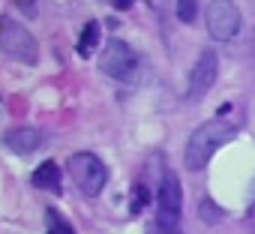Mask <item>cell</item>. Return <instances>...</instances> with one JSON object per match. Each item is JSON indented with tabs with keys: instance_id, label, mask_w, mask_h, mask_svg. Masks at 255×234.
<instances>
[{
	"instance_id": "5",
	"label": "cell",
	"mask_w": 255,
	"mask_h": 234,
	"mask_svg": "<svg viewBox=\"0 0 255 234\" xmlns=\"http://www.w3.org/2000/svg\"><path fill=\"white\" fill-rule=\"evenodd\" d=\"M0 45H3V51L18 60V63H27L33 66L39 60V48H36V39L30 36V30H24V24H18L15 18H3V24H0Z\"/></svg>"
},
{
	"instance_id": "12",
	"label": "cell",
	"mask_w": 255,
	"mask_h": 234,
	"mask_svg": "<svg viewBox=\"0 0 255 234\" xmlns=\"http://www.w3.org/2000/svg\"><path fill=\"white\" fill-rule=\"evenodd\" d=\"M147 201H150V192H147V186H132V201H129V213L132 216H138L144 207H147Z\"/></svg>"
},
{
	"instance_id": "9",
	"label": "cell",
	"mask_w": 255,
	"mask_h": 234,
	"mask_svg": "<svg viewBox=\"0 0 255 234\" xmlns=\"http://www.w3.org/2000/svg\"><path fill=\"white\" fill-rule=\"evenodd\" d=\"M30 180H33V186H36V189L54 192V195H60V192H63V189H60V165H57V162H51V159H48V162H42V165L33 171V177H30Z\"/></svg>"
},
{
	"instance_id": "13",
	"label": "cell",
	"mask_w": 255,
	"mask_h": 234,
	"mask_svg": "<svg viewBox=\"0 0 255 234\" xmlns=\"http://www.w3.org/2000/svg\"><path fill=\"white\" fill-rule=\"evenodd\" d=\"M195 12H198V0H177V18L183 24H192Z\"/></svg>"
},
{
	"instance_id": "3",
	"label": "cell",
	"mask_w": 255,
	"mask_h": 234,
	"mask_svg": "<svg viewBox=\"0 0 255 234\" xmlns=\"http://www.w3.org/2000/svg\"><path fill=\"white\" fill-rule=\"evenodd\" d=\"M138 54L123 39H111L99 54V69L117 81H135L138 78Z\"/></svg>"
},
{
	"instance_id": "16",
	"label": "cell",
	"mask_w": 255,
	"mask_h": 234,
	"mask_svg": "<svg viewBox=\"0 0 255 234\" xmlns=\"http://www.w3.org/2000/svg\"><path fill=\"white\" fill-rule=\"evenodd\" d=\"M12 3H15L18 9H24L27 15H33V9H36V0H12Z\"/></svg>"
},
{
	"instance_id": "8",
	"label": "cell",
	"mask_w": 255,
	"mask_h": 234,
	"mask_svg": "<svg viewBox=\"0 0 255 234\" xmlns=\"http://www.w3.org/2000/svg\"><path fill=\"white\" fill-rule=\"evenodd\" d=\"M3 144H6L12 153L27 156V153H33V150L42 147V132H39V129H30V126H18V129H9V132H6Z\"/></svg>"
},
{
	"instance_id": "7",
	"label": "cell",
	"mask_w": 255,
	"mask_h": 234,
	"mask_svg": "<svg viewBox=\"0 0 255 234\" xmlns=\"http://www.w3.org/2000/svg\"><path fill=\"white\" fill-rule=\"evenodd\" d=\"M180 210H183V192H180V180L174 171H165L162 174V183H159V225H168V228H177L180 222Z\"/></svg>"
},
{
	"instance_id": "10",
	"label": "cell",
	"mask_w": 255,
	"mask_h": 234,
	"mask_svg": "<svg viewBox=\"0 0 255 234\" xmlns=\"http://www.w3.org/2000/svg\"><path fill=\"white\" fill-rule=\"evenodd\" d=\"M99 45V24L96 21H87L84 30H81V39H78V54L81 57H90Z\"/></svg>"
},
{
	"instance_id": "15",
	"label": "cell",
	"mask_w": 255,
	"mask_h": 234,
	"mask_svg": "<svg viewBox=\"0 0 255 234\" xmlns=\"http://www.w3.org/2000/svg\"><path fill=\"white\" fill-rule=\"evenodd\" d=\"M147 234H180V231H177V228H168V225H159V222H156V225H150V228H147Z\"/></svg>"
},
{
	"instance_id": "14",
	"label": "cell",
	"mask_w": 255,
	"mask_h": 234,
	"mask_svg": "<svg viewBox=\"0 0 255 234\" xmlns=\"http://www.w3.org/2000/svg\"><path fill=\"white\" fill-rule=\"evenodd\" d=\"M198 210H201V219H204L207 225H213V222H219V219H222V210H219L213 201H201V207H198Z\"/></svg>"
},
{
	"instance_id": "1",
	"label": "cell",
	"mask_w": 255,
	"mask_h": 234,
	"mask_svg": "<svg viewBox=\"0 0 255 234\" xmlns=\"http://www.w3.org/2000/svg\"><path fill=\"white\" fill-rule=\"evenodd\" d=\"M234 135H237V126L228 123V120H222V117L201 123V126L189 135V141H186V150H183L186 168H189V171L207 168V162L213 159V153H216L222 144H228Z\"/></svg>"
},
{
	"instance_id": "4",
	"label": "cell",
	"mask_w": 255,
	"mask_h": 234,
	"mask_svg": "<svg viewBox=\"0 0 255 234\" xmlns=\"http://www.w3.org/2000/svg\"><path fill=\"white\" fill-rule=\"evenodd\" d=\"M204 21H207L210 39H216V42H231V39L240 33L243 15H240V9H237L234 0H210V6H207V12H204Z\"/></svg>"
},
{
	"instance_id": "2",
	"label": "cell",
	"mask_w": 255,
	"mask_h": 234,
	"mask_svg": "<svg viewBox=\"0 0 255 234\" xmlns=\"http://www.w3.org/2000/svg\"><path fill=\"white\" fill-rule=\"evenodd\" d=\"M66 165H69V177H72V183H75L87 198H96V195L105 189L108 168H105V162H102L96 153H87V150L72 153Z\"/></svg>"
},
{
	"instance_id": "6",
	"label": "cell",
	"mask_w": 255,
	"mask_h": 234,
	"mask_svg": "<svg viewBox=\"0 0 255 234\" xmlns=\"http://www.w3.org/2000/svg\"><path fill=\"white\" fill-rule=\"evenodd\" d=\"M216 75H219V57H216L213 48H207V51L198 54V60H195V66H192V72H189V93H186V96H189L192 102L204 99L207 90L216 84Z\"/></svg>"
},
{
	"instance_id": "11",
	"label": "cell",
	"mask_w": 255,
	"mask_h": 234,
	"mask_svg": "<svg viewBox=\"0 0 255 234\" xmlns=\"http://www.w3.org/2000/svg\"><path fill=\"white\" fill-rule=\"evenodd\" d=\"M45 222H48V234H75V228L60 216V210H45Z\"/></svg>"
}]
</instances>
